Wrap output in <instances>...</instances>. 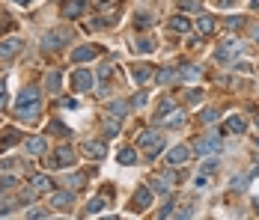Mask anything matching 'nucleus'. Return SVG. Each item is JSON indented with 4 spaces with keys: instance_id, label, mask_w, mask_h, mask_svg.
Segmentation results:
<instances>
[{
    "instance_id": "obj_1",
    "label": "nucleus",
    "mask_w": 259,
    "mask_h": 220,
    "mask_svg": "<svg viewBox=\"0 0 259 220\" xmlns=\"http://www.w3.org/2000/svg\"><path fill=\"white\" fill-rule=\"evenodd\" d=\"M15 110H18L21 119H36V113H39V89H33V86L21 89L18 101H15Z\"/></svg>"
},
{
    "instance_id": "obj_2",
    "label": "nucleus",
    "mask_w": 259,
    "mask_h": 220,
    "mask_svg": "<svg viewBox=\"0 0 259 220\" xmlns=\"http://www.w3.org/2000/svg\"><path fill=\"white\" fill-rule=\"evenodd\" d=\"M140 149H143L149 158H155V155L164 149V134H158V131H143V134H140Z\"/></svg>"
},
{
    "instance_id": "obj_3",
    "label": "nucleus",
    "mask_w": 259,
    "mask_h": 220,
    "mask_svg": "<svg viewBox=\"0 0 259 220\" xmlns=\"http://www.w3.org/2000/svg\"><path fill=\"white\" fill-rule=\"evenodd\" d=\"M75 164V152L69 149V146H60L57 152H54V158L48 161V167H72Z\"/></svg>"
},
{
    "instance_id": "obj_4",
    "label": "nucleus",
    "mask_w": 259,
    "mask_h": 220,
    "mask_svg": "<svg viewBox=\"0 0 259 220\" xmlns=\"http://www.w3.org/2000/svg\"><path fill=\"white\" fill-rule=\"evenodd\" d=\"M239 51H242V48H239V42H227L224 48H218V51H215V60H218V63H233V60L239 57Z\"/></svg>"
},
{
    "instance_id": "obj_5",
    "label": "nucleus",
    "mask_w": 259,
    "mask_h": 220,
    "mask_svg": "<svg viewBox=\"0 0 259 220\" xmlns=\"http://www.w3.org/2000/svg\"><path fill=\"white\" fill-rule=\"evenodd\" d=\"M72 83H75V89H92V86H95V77H92V72L78 69V72L72 74Z\"/></svg>"
},
{
    "instance_id": "obj_6",
    "label": "nucleus",
    "mask_w": 259,
    "mask_h": 220,
    "mask_svg": "<svg viewBox=\"0 0 259 220\" xmlns=\"http://www.w3.org/2000/svg\"><path fill=\"white\" fill-rule=\"evenodd\" d=\"M188 158H191V149H188V146H176V149H170V152H167V158H164V161H167L170 167H179V164H185Z\"/></svg>"
},
{
    "instance_id": "obj_7",
    "label": "nucleus",
    "mask_w": 259,
    "mask_h": 220,
    "mask_svg": "<svg viewBox=\"0 0 259 220\" xmlns=\"http://www.w3.org/2000/svg\"><path fill=\"white\" fill-rule=\"evenodd\" d=\"M18 51H21V39H15V36H12V39H3V42H0V60H3V63H6V60H12Z\"/></svg>"
},
{
    "instance_id": "obj_8",
    "label": "nucleus",
    "mask_w": 259,
    "mask_h": 220,
    "mask_svg": "<svg viewBox=\"0 0 259 220\" xmlns=\"http://www.w3.org/2000/svg\"><path fill=\"white\" fill-rule=\"evenodd\" d=\"M152 206V191L149 188H140L137 194H134V200H131V209L134 212H143V209H149Z\"/></svg>"
},
{
    "instance_id": "obj_9",
    "label": "nucleus",
    "mask_w": 259,
    "mask_h": 220,
    "mask_svg": "<svg viewBox=\"0 0 259 220\" xmlns=\"http://www.w3.org/2000/svg\"><path fill=\"white\" fill-rule=\"evenodd\" d=\"M98 57V48H75L72 51V63H89V60H95Z\"/></svg>"
},
{
    "instance_id": "obj_10",
    "label": "nucleus",
    "mask_w": 259,
    "mask_h": 220,
    "mask_svg": "<svg viewBox=\"0 0 259 220\" xmlns=\"http://www.w3.org/2000/svg\"><path fill=\"white\" fill-rule=\"evenodd\" d=\"M81 152H84L86 158H95V161H101V158L107 155L104 143H84V146H81Z\"/></svg>"
},
{
    "instance_id": "obj_11",
    "label": "nucleus",
    "mask_w": 259,
    "mask_h": 220,
    "mask_svg": "<svg viewBox=\"0 0 259 220\" xmlns=\"http://www.w3.org/2000/svg\"><path fill=\"white\" fill-rule=\"evenodd\" d=\"M245 128H248V122H245L242 116H230V119L224 122V131H227V134H245Z\"/></svg>"
},
{
    "instance_id": "obj_12",
    "label": "nucleus",
    "mask_w": 259,
    "mask_h": 220,
    "mask_svg": "<svg viewBox=\"0 0 259 220\" xmlns=\"http://www.w3.org/2000/svg\"><path fill=\"white\" fill-rule=\"evenodd\" d=\"M194 149H197L200 155H209V152H218V149H221V143H218L215 137H212V140L206 137V140H197V146H194Z\"/></svg>"
},
{
    "instance_id": "obj_13",
    "label": "nucleus",
    "mask_w": 259,
    "mask_h": 220,
    "mask_svg": "<svg viewBox=\"0 0 259 220\" xmlns=\"http://www.w3.org/2000/svg\"><path fill=\"white\" fill-rule=\"evenodd\" d=\"M197 30H200V36H209V33H215V18H212V15H203V18H197Z\"/></svg>"
},
{
    "instance_id": "obj_14",
    "label": "nucleus",
    "mask_w": 259,
    "mask_h": 220,
    "mask_svg": "<svg viewBox=\"0 0 259 220\" xmlns=\"http://www.w3.org/2000/svg\"><path fill=\"white\" fill-rule=\"evenodd\" d=\"M84 6H86V0H72V3H66V18H81Z\"/></svg>"
},
{
    "instance_id": "obj_15",
    "label": "nucleus",
    "mask_w": 259,
    "mask_h": 220,
    "mask_svg": "<svg viewBox=\"0 0 259 220\" xmlns=\"http://www.w3.org/2000/svg\"><path fill=\"white\" fill-rule=\"evenodd\" d=\"M170 27H173L176 33H188V30H191V18H185V15H176V18L170 21Z\"/></svg>"
},
{
    "instance_id": "obj_16",
    "label": "nucleus",
    "mask_w": 259,
    "mask_h": 220,
    "mask_svg": "<svg viewBox=\"0 0 259 220\" xmlns=\"http://www.w3.org/2000/svg\"><path fill=\"white\" fill-rule=\"evenodd\" d=\"M18 140H21L18 128H6V131H3V140H0V149H6V146H12V143H18Z\"/></svg>"
},
{
    "instance_id": "obj_17",
    "label": "nucleus",
    "mask_w": 259,
    "mask_h": 220,
    "mask_svg": "<svg viewBox=\"0 0 259 220\" xmlns=\"http://www.w3.org/2000/svg\"><path fill=\"white\" fill-rule=\"evenodd\" d=\"M45 137H33V140H27V152H33V155H42L45 152Z\"/></svg>"
},
{
    "instance_id": "obj_18",
    "label": "nucleus",
    "mask_w": 259,
    "mask_h": 220,
    "mask_svg": "<svg viewBox=\"0 0 259 220\" xmlns=\"http://www.w3.org/2000/svg\"><path fill=\"white\" fill-rule=\"evenodd\" d=\"M116 161H119V164H125V167H131V164L137 161V152H134V149H122V152L116 155Z\"/></svg>"
},
{
    "instance_id": "obj_19",
    "label": "nucleus",
    "mask_w": 259,
    "mask_h": 220,
    "mask_svg": "<svg viewBox=\"0 0 259 220\" xmlns=\"http://www.w3.org/2000/svg\"><path fill=\"white\" fill-rule=\"evenodd\" d=\"M51 206H54V209H66V206H72V194H54V197H51Z\"/></svg>"
},
{
    "instance_id": "obj_20",
    "label": "nucleus",
    "mask_w": 259,
    "mask_h": 220,
    "mask_svg": "<svg viewBox=\"0 0 259 220\" xmlns=\"http://www.w3.org/2000/svg\"><path fill=\"white\" fill-rule=\"evenodd\" d=\"M176 77H179L176 69H161V72H158V80H161V83H173Z\"/></svg>"
},
{
    "instance_id": "obj_21",
    "label": "nucleus",
    "mask_w": 259,
    "mask_h": 220,
    "mask_svg": "<svg viewBox=\"0 0 259 220\" xmlns=\"http://www.w3.org/2000/svg\"><path fill=\"white\" fill-rule=\"evenodd\" d=\"M60 83H63V77H60V74H57V72H51V74H48V77H45V86H48V89H51V92H57V89H60Z\"/></svg>"
},
{
    "instance_id": "obj_22",
    "label": "nucleus",
    "mask_w": 259,
    "mask_h": 220,
    "mask_svg": "<svg viewBox=\"0 0 259 220\" xmlns=\"http://www.w3.org/2000/svg\"><path fill=\"white\" fill-rule=\"evenodd\" d=\"M51 185H54V182H51L48 176H36V179H33V191H51Z\"/></svg>"
},
{
    "instance_id": "obj_23",
    "label": "nucleus",
    "mask_w": 259,
    "mask_h": 220,
    "mask_svg": "<svg viewBox=\"0 0 259 220\" xmlns=\"http://www.w3.org/2000/svg\"><path fill=\"white\" fill-rule=\"evenodd\" d=\"M101 209H104V200H101V197H95V200L86 203V215H98Z\"/></svg>"
},
{
    "instance_id": "obj_24",
    "label": "nucleus",
    "mask_w": 259,
    "mask_h": 220,
    "mask_svg": "<svg viewBox=\"0 0 259 220\" xmlns=\"http://www.w3.org/2000/svg\"><path fill=\"white\" fill-rule=\"evenodd\" d=\"M149 74H152V72H149V66H137V69H134V80H137V83L149 80Z\"/></svg>"
},
{
    "instance_id": "obj_25",
    "label": "nucleus",
    "mask_w": 259,
    "mask_h": 220,
    "mask_svg": "<svg viewBox=\"0 0 259 220\" xmlns=\"http://www.w3.org/2000/svg\"><path fill=\"white\" fill-rule=\"evenodd\" d=\"M170 113H173V101H161V107H158V122H164Z\"/></svg>"
},
{
    "instance_id": "obj_26",
    "label": "nucleus",
    "mask_w": 259,
    "mask_h": 220,
    "mask_svg": "<svg viewBox=\"0 0 259 220\" xmlns=\"http://www.w3.org/2000/svg\"><path fill=\"white\" fill-rule=\"evenodd\" d=\"M152 191H158V194H167V191H170L167 179H152Z\"/></svg>"
},
{
    "instance_id": "obj_27",
    "label": "nucleus",
    "mask_w": 259,
    "mask_h": 220,
    "mask_svg": "<svg viewBox=\"0 0 259 220\" xmlns=\"http://www.w3.org/2000/svg\"><path fill=\"white\" fill-rule=\"evenodd\" d=\"M137 51L149 54V51H155V42H152V39H140V42H137Z\"/></svg>"
},
{
    "instance_id": "obj_28",
    "label": "nucleus",
    "mask_w": 259,
    "mask_h": 220,
    "mask_svg": "<svg viewBox=\"0 0 259 220\" xmlns=\"http://www.w3.org/2000/svg\"><path fill=\"white\" fill-rule=\"evenodd\" d=\"M104 131H107V134L113 137V134L119 131V119H116V122H113V119H107V125H104Z\"/></svg>"
},
{
    "instance_id": "obj_29",
    "label": "nucleus",
    "mask_w": 259,
    "mask_h": 220,
    "mask_svg": "<svg viewBox=\"0 0 259 220\" xmlns=\"http://www.w3.org/2000/svg\"><path fill=\"white\" fill-rule=\"evenodd\" d=\"M48 131H51V134H66V137H69V131H66L60 122H51V125H48Z\"/></svg>"
},
{
    "instance_id": "obj_30",
    "label": "nucleus",
    "mask_w": 259,
    "mask_h": 220,
    "mask_svg": "<svg viewBox=\"0 0 259 220\" xmlns=\"http://www.w3.org/2000/svg\"><path fill=\"white\" fill-rule=\"evenodd\" d=\"M179 122H182V113H173V116L164 119V125H179Z\"/></svg>"
},
{
    "instance_id": "obj_31",
    "label": "nucleus",
    "mask_w": 259,
    "mask_h": 220,
    "mask_svg": "<svg viewBox=\"0 0 259 220\" xmlns=\"http://www.w3.org/2000/svg\"><path fill=\"white\" fill-rule=\"evenodd\" d=\"M203 122H218V113H215V110H206V113H203Z\"/></svg>"
},
{
    "instance_id": "obj_32",
    "label": "nucleus",
    "mask_w": 259,
    "mask_h": 220,
    "mask_svg": "<svg viewBox=\"0 0 259 220\" xmlns=\"http://www.w3.org/2000/svg\"><path fill=\"white\" fill-rule=\"evenodd\" d=\"M149 24H152L149 15H140V18H137V27H149Z\"/></svg>"
},
{
    "instance_id": "obj_33",
    "label": "nucleus",
    "mask_w": 259,
    "mask_h": 220,
    "mask_svg": "<svg viewBox=\"0 0 259 220\" xmlns=\"http://www.w3.org/2000/svg\"><path fill=\"white\" fill-rule=\"evenodd\" d=\"M182 77H191V80H194V77H197V69H182Z\"/></svg>"
},
{
    "instance_id": "obj_34",
    "label": "nucleus",
    "mask_w": 259,
    "mask_h": 220,
    "mask_svg": "<svg viewBox=\"0 0 259 220\" xmlns=\"http://www.w3.org/2000/svg\"><path fill=\"white\" fill-rule=\"evenodd\" d=\"M110 72H113V69H110V66H104V69H98V77H110Z\"/></svg>"
},
{
    "instance_id": "obj_35",
    "label": "nucleus",
    "mask_w": 259,
    "mask_h": 220,
    "mask_svg": "<svg viewBox=\"0 0 259 220\" xmlns=\"http://www.w3.org/2000/svg\"><path fill=\"white\" fill-rule=\"evenodd\" d=\"M131 104H134V107H143V104H146V95H137V98H134Z\"/></svg>"
},
{
    "instance_id": "obj_36",
    "label": "nucleus",
    "mask_w": 259,
    "mask_h": 220,
    "mask_svg": "<svg viewBox=\"0 0 259 220\" xmlns=\"http://www.w3.org/2000/svg\"><path fill=\"white\" fill-rule=\"evenodd\" d=\"M197 6V0H182V9H194Z\"/></svg>"
},
{
    "instance_id": "obj_37",
    "label": "nucleus",
    "mask_w": 259,
    "mask_h": 220,
    "mask_svg": "<svg viewBox=\"0 0 259 220\" xmlns=\"http://www.w3.org/2000/svg\"><path fill=\"white\" fill-rule=\"evenodd\" d=\"M6 107V92H3V83H0V110Z\"/></svg>"
},
{
    "instance_id": "obj_38",
    "label": "nucleus",
    "mask_w": 259,
    "mask_h": 220,
    "mask_svg": "<svg viewBox=\"0 0 259 220\" xmlns=\"http://www.w3.org/2000/svg\"><path fill=\"white\" fill-rule=\"evenodd\" d=\"M15 3H21V6H27V3H33V0H15Z\"/></svg>"
},
{
    "instance_id": "obj_39",
    "label": "nucleus",
    "mask_w": 259,
    "mask_h": 220,
    "mask_svg": "<svg viewBox=\"0 0 259 220\" xmlns=\"http://www.w3.org/2000/svg\"><path fill=\"white\" fill-rule=\"evenodd\" d=\"M257 42H259V27H257Z\"/></svg>"
},
{
    "instance_id": "obj_40",
    "label": "nucleus",
    "mask_w": 259,
    "mask_h": 220,
    "mask_svg": "<svg viewBox=\"0 0 259 220\" xmlns=\"http://www.w3.org/2000/svg\"><path fill=\"white\" fill-rule=\"evenodd\" d=\"M257 128H259V116H257Z\"/></svg>"
},
{
    "instance_id": "obj_41",
    "label": "nucleus",
    "mask_w": 259,
    "mask_h": 220,
    "mask_svg": "<svg viewBox=\"0 0 259 220\" xmlns=\"http://www.w3.org/2000/svg\"><path fill=\"white\" fill-rule=\"evenodd\" d=\"M257 146H259V137H257Z\"/></svg>"
}]
</instances>
